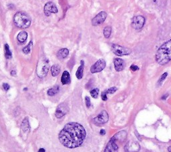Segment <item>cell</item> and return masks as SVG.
I'll use <instances>...</instances> for the list:
<instances>
[{
	"mask_svg": "<svg viewBox=\"0 0 171 152\" xmlns=\"http://www.w3.org/2000/svg\"><path fill=\"white\" fill-rule=\"evenodd\" d=\"M86 132L80 123L71 122L64 127L59 134V140L64 147L70 149L76 148L85 140Z\"/></svg>",
	"mask_w": 171,
	"mask_h": 152,
	"instance_id": "obj_1",
	"label": "cell"
},
{
	"mask_svg": "<svg viewBox=\"0 0 171 152\" xmlns=\"http://www.w3.org/2000/svg\"><path fill=\"white\" fill-rule=\"evenodd\" d=\"M155 59L161 66L166 65L171 60V39L162 44L157 50Z\"/></svg>",
	"mask_w": 171,
	"mask_h": 152,
	"instance_id": "obj_2",
	"label": "cell"
},
{
	"mask_svg": "<svg viewBox=\"0 0 171 152\" xmlns=\"http://www.w3.org/2000/svg\"><path fill=\"white\" fill-rule=\"evenodd\" d=\"M13 21L16 26L21 29H26L31 25L30 18L24 12H17L13 17Z\"/></svg>",
	"mask_w": 171,
	"mask_h": 152,
	"instance_id": "obj_3",
	"label": "cell"
},
{
	"mask_svg": "<svg viewBox=\"0 0 171 152\" xmlns=\"http://www.w3.org/2000/svg\"><path fill=\"white\" fill-rule=\"evenodd\" d=\"M49 71V64L48 60L47 59H43V60L39 61L37 67V75L39 77L44 78L47 75Z\"/></svg>",
	"mask_w": 171,
	"mask_h": 152,
	"instance_id": "obj_4",
	"label": "cell"
},
{
	"mask_svg": "<svg viewBox=\"0 0 171 152\" xmlns=\"http://www.w3.org/2000/svg\"><path fill=\"white\" fill-rule=\"evenodd\" d=\"M112 51L115 55L118 56H123L130 54L131 50L127 47H122L117 44L112 45Z\"/></svg>",
	"mask_w": 171,
	"mask_h": 152,
	"instance_id": "obj_5",
	"label": "cell"
},
{
	"mask_svg": "<svg viewBox=\"0 0 171 152\" xmlns=\"http://www.w3.org/2000/svg\"><path fill=\"white\" fill-rule=\"evenodd\" d=\"M145 24V18L142 15L134 16L132 19V27L136 30H140L144 27Z\"/></svg>",
	"mask_w": 171,
	"mask_h": 152,
	"instance_id": "obj_6",
	"label": "cell"
},
{
	"mask_svg": "<svg viewBox=\"0 0 171 152\" xmlns=\"http://www.w3.org/2000/svg\"><path fill=\"white\" fill-rule=\"evenodd\" d=\"M108 119H109V116H108L107 111L105 110H103L102 111H101L96 117H95L93 120H94V122L95 124L102 125V124H104V123H107Z\"/></svg>",
	"mask_w": 171,
	"mask_h": 152,
	"instance_id": "obj_7",
	"label": "cell"
},
{
	"mask_svg": "<svg viewBox=\"0 0 171 152\" xmlns=\"http://www.w3.org/2000/svg\"><path fill=\"white\" fill-rule=\"evenodd\" d=\"M106 67V61L104 59H100L96 63L93 64L90 68V72L92 74H96L102 72Z\"/></svg>",
	"mask_w": 171,
	"mask_h": 152,
	"instance_id": "obj_8",
	"label": "cell"
},
{
	"mask_svg": "<svg viewBox=\"0 0 171 152\" xmlns=\"http://www.w3.org/2000/svg\"><path fill=\"white\" fill-rule=\"evenodd\" d=\"M44 12L45 15L47 17H48L51 15V13H57L58 12V10L55 4H54L53 2L50 1L45 4L44 7Z\"/></svg>",
	"mask_w": 171,
	"mask_h": 152,
	"instance_id": "obj_9",
	"label": "cell"
},
{
	"mask_svg": "<svg viewBox=\"0 0 171 152\" xmlns=\"http://www.w3.org/2000/svg\"><path fill=\"white\" fill-rule=\"evenodd\" d=\"M107 18V13L105 12H101L92 19V24L93 26H97L104 23Z\"/></svg>",
	"mask_w": 171,
	"mask_h": 152,
	"instance_id": "obj_10",
	"label": "cell"
},
{
	"mask_svg": "<svg viewBox=\"0 0 171 152\" xmlns=\"http://www.w3.org/2000/svg\"><path fill=\"white\" fill-rule=\"evenodd\" d=\"M68 111L69 108L67 105H66L65 103H61L57 107L55 112V115L58 119H60L68 113Z\"/></svg>",
	"mask_w": 171,
	"mask_h": 152,
	"instance_id": "obj_11",
	"label": "cell"
},
{
	"mask_svg": "<svg viewBox=\"0 0 171 152\" xmlns=\"http://www.w3.org/2000/svg\"><path fill=\"white\" fill-rule=\"evenodd\" d=\"M125 149L127 152H137L140 150V145L135 141H130L126 145Z\"/></svg>",
	"mask_w": 171,
	"mask_h": 152,
	"instance_id": "obj_12",
	"label": "cell"
},
{
	"mask_svg": "<svg viewBox=\"0 0 171 152\" xmlns=\"http://www.w3.org/2000/svg\"><path fill=\"white\" fill-rule=\"evenodd\" d=\"M114 68L117 72H121L124 69L125 63L123 60L120 58H115L114 60Z\"/></svg>",
	"mask_w": 171,
	"mask_h": 152,
	"instance_id": "obj_13",
	"label": "cell"
},
{
	"mask_svg": "<svg viewBox=\"0 0 171 152\" xmlns=\"http://www.w3.org/2000/svg\"><path fill=\"white\" fill-rule=\"evenodd\" d=\"M118 150V145L116 143V142L114 140L110 139L108 142L107 146L105 148V150L104 152H115Z\"/></svg>",
	"mask_w": 171,
	"mask_h": 152,
	"instance_id": "obj_14",
	"label": "cell"
},
{
	"mask_svg": "<svg viewBox=\"0 0 171 152\" xmlns=\"http://www.w3.org/2000/svg\"><path fill=\"white\" fill-rule=\"evenodd\" d=\"M127 136V131L124 130H122L115 135L113 138H112V139L114 140V142H116V141H121V142H122V141L126 139Z\"/></svg>",
	"mask_w": 171,
	"mask_h": 152,
	"instance_id": "obj_15",
	"label": "cell"
},
{
	"mask_svg": "<svg viewBox=\"0 0 171 152\" xmlns=\"http://www.w3.org/2000/svg\"><path fill=\"white\" fill-rule=\"evenodd\" d=\"M70 75L69 72L68 71H64L61 75V82L62 85H67L70 83Z\"/></svg>",
	"mask_w": 171,
	"mask_h": 152,
	"instance_id": "obj_16",
	"label": "cell"
},
{
	"mask_svg": "<svg viewBox=\"0 0 171 152\" xmlns=\"http://www.w3.org/2000/svg\"><path fill=\"white\" fill-rule=\"evenodd\" d=\"M84 69V61L83 60H81L80 66L78 67L76 73V77L78 80H81V79L83 77Z\"/></svg>",
	"mask_w": 171,
	"mask_h": 152,
	"instance_id": "obj_17",
	"label": "cell"
},
{
	"mask_svg": "<svg viewBox=\"0 0 171 152\" xmlns=\"http://www.w3.org/2000/svg\"><path fill=\"white\" fill-rule=\"evenodd\" d=\"M69 55V50L66 48L61 49L58 51L57 53V57L59 60H64V59L66 58Z\"/></svg>",
	"mask_w": 171,
	"mask_h": 152,
	"instance_id": "obj_18",
	"label": "cell"
},
{
	"mask_svg": "<svg viewBox=\"0 0 171 152\" xmlns=\"http://www.w3.org/2000/svg\"><path fill=\"white\" fill-rule=\"evenodd\" d=\"M21 130L24 132H26V131H29L30 122H29V120H28V117L24 118L23 121H22V123H21Z\"/></svg>",
	"mask_w": 171,
	"mask_h": 152,
	"instance_id": "obj_19",
	"label": "cell"
},
{
	"mask_svg": "<svg viewBox=\"0 0 171 152\" xmlns=\"http://www.w3.org/2000/svg\"><path fill=\"white\" fill-rule=\"evenodd\" d=\"M51 73L53 77L58 76L60 73V67L59 65L55 64L51 67Z\"/></svg>",
	"mask_w": 171,
	"mask_h": 152,
	"instance_id": "obj_20",
	"label": "cell"
},
{
	"mask_svg": "<svg viewBox=\"0 0 171 152\" xmlns=\"http://www.w3.org/2000/svg\"><path fill=\"white\" fill-rule=\"evenodd\" d=\"M59 90H60V88H59L58 86H54V87H53V88H50L47 90V94L49 95V96H54L56 94H57L59 92Z\"/></svg>",
	"mask_w": 171,
	"mask_h": 152,
	"instance_id": "obj_21",
	"label": "cell"
},
{
	"mask_svg": "<svg viewBox=\"0 0 171 152\" xmlns=\"http://www.w3.org/2000/svg\"><path fill=\"white\" fill-rule=\"evenodd\" d=\"M27 38V33L26 32H21L18 35V40L20 43H24Z\"/></svg>",
	"mask_w": 171,
	"mask_h": 152,
	"instance_id": "obj_22",
	"label": "cell"
},
{
	"mask_svg": "<svg viewBox=\"0 0 171 152\" xmlns=\"http://www.w3.org/2000/svg\"><path fill=\"white\" fill-rule=\"evenodd\" d=\"M4 50H5V56L7 59H11L12 58V53L10 51V46L7 44H5L4 46Z\"/></svg>",
	"mask_w": 171,
	"mask_h": 152,
	"instance_id": "obj_23",
	"label": "cell"
},
{
	"mask_svg": "<svg viewBox=\"0 0 171 152\" xmlns=\"http://www.w3.org/2000/svg\"><path fill=\"white\" fill-rule=\"evenodd\" d=\"M111 33H112V27L110 26H107L104 29L103 31V33L104 35L106 38H109L110 37L111 35Z\"/></svg>",
	"mask_w": 171,
	"mask_h": 152,
	"instance_id": "obj_24",
	"label": "cell"
},
{
	"mask_svg": "<svg viewBox=\"0 0 171 152\" xmlns=\"http://www.w3.org/2000/svg\"><path fill=\"white\" fill-rule=\"evenodd\" d=\"M33 45V42L31 41H30V43L27 45L26 47H24L23 49H22V52H23L25 54H28L31 52V48H32Z\"/></svg>",
	"mask_w": 171,
	"mask_h": 152,
	"instance_id": "obj_25",
	"label": "cell"
},
{
	"mask_svg": "<svg viewBox=\"0 0 171 152\" xmlns=\"http://www.w3.org/2000/svg\"><path fill=\"white\" fill-rule=\"evenodd\" d=\"M99 94V89L98 88H95L93 89L90 91V95L91 96L94 98V99H96V98L98 97Z\"/></svg>",
	"mask_w": 171,
	"mask_h": 152,
	"instance_id": "obj_26",
	"label": "cell"
},
{
	"mask_svg": "<svg viewBox=\"0 0 171 152\" xmlns=\"http://www.w3.org/2000/svg\"><path fill=\"white\" fill-rule=\"evenodd\" d=\"M116 90H117V88H116V87H113V88H109L107 91H106V92L107 94H114V93L116 91Z\"/></svg>",
	"mask_w": 171,
	"mask_h": 152,
	"instance_id": "obj_27",
	"label": "cell"
},
{
	"mask_svg": "<svg viewBox=\"0 0 171 152\" xmlns=\"http://www.w3.org/2000/svg\"><path fill=\"white\" fill-rule=\"evenodd\" d=\"M85 103H86V106L87 107V108H90L91 106V101L90 97L88 96L85 97Z\"/></svg>",
	"mask_w": 171,
	"mask_h": 152,
	"instance_id": "obj_28",
	"label": "cell"
},
{
	"mask_svg": "<svg viewBox=\"0 0 171 152\" xmlns=\"http://www.w3.org/2000/svg\"><path fill=\"white\" fill-rule=\"evenodd\" d=\"M167 75H168V73H167V72L162 74L161 76V77L160 78V80L158 81V83H161L162 81H163L165 79H166V77H167Z\"/></svg>",
	"mask_w": 171,
	"mask_h": 152,
	"instance_id": "obj_29",
	"label": "cell"
},
{
	"mask_svg": "<svg viewBox=\"0 0 171 152\" xmlns=\"http://www.w3.org/2000/svg\"><path fill=\"white\" fill-rule=\"evenodd\" d=\"M2 87H3V89H4L5 91H8V90L10 89V86L9 84L7 83H3Z\"/></svg>",
	"mask_w": 171,
	"mask_h": 152,
	"instance_id": "obj_30",
	"label": "cell"
},
{
	"mask_svg": "<svg viewBox=\"0 0 171 152\" xmlns=\"http://www.w3.org/2000/svg\"><path fill=\"white\" fill-rule=\"evenodd\" d=\"M101 97H102V100L103 101H106V100H108L107 94H106V91H103L102 93V95H101Z\"/></svg>",
	"mask_w": 171,
	"mask_h": 152,
	"instance_id": "obj_31",
	"label": "cell"
},
{
	"mask_svg": "<svg viewBox=\"0 0 171 152\" xmlns=\"http://www.w3.org/2000/svg\"><path fill=\"white\" fill-rule=\"evenodd\" d=\"M130 69L133 72H136L137 71V70L139 69V67L137 66H136V65H132V66H130Z\"/></svg>",
	"mask_w": 171,
	"mask_h": 152,
	"instance_id": "obj_32",
	"label": "cell"
},
{
	"mask_svg": "<svg viewBox=\"0 0 171 152\" xmlns=\"http://www.w3.org/2000/svg\"><path fill=\"white\" fill-rule=\"evenodd\" d=\"M100 134L101 135V136H104V135L106 134L105 129H101L100 131Z\"/></svg>",
	"mask_w": 171,
	"mask_h": 152,
	"instance_id": "obj_33",
	"label": "cell"
},
{
	"mask_svg": "<svg viewBox=\"0 0 171 152\" xmlns=\"http://www.w3.org/2000/svg\"><path fill=\"white\" fill-rule=\"evenodd\" d=\"M11 75L12 76H16V72L15 71V70H12V72H11Z\"/></svg>",
	"mask_w": 171,
	"mask_h": 152,
	"instance_id": "obj_34",
	"label": "cell"
},
{
	"mask_svg": "<svg viewBox=\"0 0 171 152\" xmlns=\"http://www.w3.org/2000/svg\"><path fill=\"white\" fill-rule=\"evenodd\" d=\"M168 96H169V94H167V95H163V96H162V98H161V99H162V100H166V99H167V97H168Z\"/></svg>",
	"mask_w": 171,
	"mask_h": 152,
	"instance_id": "obj_35",
	"label": "cell"
},
{
	"mask_svg": "<svg viewBox=\"0 0 171 152\" xmlns=\"http://www.w3.org/2000/svg\"><path fill=\"white\" fill-rule=\"evenodd\" d=\"M38 152H46V150H45V149L44 148H40Z\"/></svg>",
	"mask_w": 171,
	"mask_h": 152,
	"instance_id": "obj_36",
	"label": "cell"
},
{
	"mask_svg": "<svg viewBox=\"0 0 171 152\" xmlns=\"http://www.w3.org/2000/svg\"><path fill=\"white\" fill-rule=\"evenodd\" d=\"M168 151L169 152H171V146H169V147L168 148Z\"/></svg>",
	"mask_w": 171,
	"mask_h": 152,
	"instance_id": "obj_37",
	"label": "cell"
}]
</instances>
